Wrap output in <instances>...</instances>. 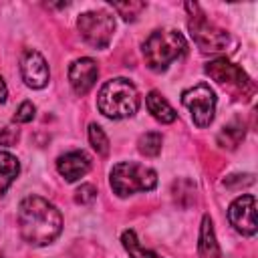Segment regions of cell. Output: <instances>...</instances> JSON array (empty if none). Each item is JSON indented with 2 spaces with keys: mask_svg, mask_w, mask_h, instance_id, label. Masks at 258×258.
Listing matches in <instances>:
<instances>
[{
  "mask_svg": "<svg viewBox=\"0 0 258 258\" xmlns=\"http://www.w3.org/2000/svg\"><path fill=\"white\" fill-rule=\"evenodd\" d=\"M20 236L32 246H46L62 230L60 212L40 196H26L18 206Z\"/></svg>",
  "mask_w": 258,
  "mask_h": 258,
  "instance_id": "1",
  "label": "cell"
},
{
  "mask_svg": "<svg viewBox=\"0 0 258 258\" xmlns=\"http://www.w3.org/2000/svg\"><path fill=\"white\" fill-rule=\"evenodd\" d=\"M97 107L105 117L127 119L139 109V93L129 79L117 77L107 81L97 97Z\"/></svg>",
  "mask_w": 258,
  "mask_h": 258,
  "instance_id": "2",
  "label": "cell"
},
{
  "mask_svg": "<svg viewBox=\"0 0 258 258\" xmlns=\"http://www.w3.org/2000/svg\"><path fill=\"white\" fill-rule=\"evenodd\" d=\"M187 50L185 38L181 36V32L171 30V28H161L155 30L147 36V40L143 42V56H145V64L155 71L161 73L165 71L175 58H179L183 52Z\"/></svg>",
  "mask_w": 258,
  "mask_h": 258,
  "instance_id": "3",
  "label": "cell"
},
{
  "mask_svg": "<svg viewBox=\"0 0 258 258\" xmlns=\"http://www.w3.org/2000/svg\"><path fill=\"white\" fill-rule=\"evenodd\" d=\"M111 189L125 198L137 191H151L157 185V173L137 161H121L115 163L111 169Z\"/></svg>",
  "mask_w": 258,
  "mask_h": 258,
  "instance_id": "4",
  "label": "cell"
},
{
  "mask_svg": "<svg viewBox=\"0 0 258 258\" xmlns=\"http://www.w3.org/2000/svg\"><path fill=\"white\" fill-rule=\"evenodd\" d=\"M187 10H194L191 12V18L187 22V28H189V34L194 38V42L200 46L202 52H220L228 46L230 38H228V32L218 28L216 24H212L200 10L196 4H185Z\"/></svg>",
  "mask_w": 258,
  "mask_h": 258,
  "instance_id": "5",
  "label": "cell"
},
{
  "mask_svg": "<svg viewBox=\"0 0 258 258\" xmlns=\"http://www.w3.org/2000/svg\"><path fill=\"white\" fill-rule=\"evenodd\" d=\"M77 26L87 44H91L93 48H107L113 38L115 18L105 10H91L79 16Z\"/></svg>",
  "mask_w": 258,
  "mask_h": 258,
  "instance_id": "6",
  "label": "cell"
},
{
  "mask_svg": "<svg viewBox=\"0 0 258 258\" xmlns=\"http://www.w3.org/2000/svg\"><path fill=\"white\" fill-rule=\"evenodd\" d=\"M181 103L183 107L189 109L191 121L198 127H208L214 121L216 113V95L206 83H198L191 89H185L181 93Z\"/></svg>",
  "mask_w": 258,
  "mask_h": 258,
  "instance_id": "7",
  "label": "cell"
},
{
  "mask_svg": "<svg viewBox=\"0 0 258 258\" xmlns=\"http://www.w3.org/2000/svg\"><path fill=\"white\" fill-rule=\"evenodd\" d=\"M206 75H210L214 81H218L220 85L228 87L230 91H238L244 95H252L254 93V83L250 81V77L242 71V67L230 62L228 58H214L206 64Z\"/></svg>",
  "mask_w": 258,
  "mask_h": 258,
  "instance_id": "8",
  "label": "cell"
},
{
  "mask_svg": "<svg viewBox=\"0 0 258 258\" xmlns=\"http://www.w3.org/2000/svg\"><path fill=\"white\" fill-rule=\"evenodd\" d=\"M228 220L242 236H254L256 234V200H254V196L244 194V196L236 198L228 208Z\"/></svg>",
  "mask_w": 258,
  "mask_h": 258,
  "instance_id": "9",
  "label": "cell"
},
{
  "mask_svg": "<svg viewBox=\"0 0 258 258\" xmlns=\"http://www.w3.org/2000/svg\"><path fill=\"white\" fill-rule=\"evenodd\" d=\"M20 75H22L24 83L32 89H42L50 77L46 60L42 58L40 52H36L32 48H26L20 58Z\"/></svg>",
  "mask_w": 258,
  "mask_h": 258,
  "instance_id": "10",
  "label": "cell"
},
{
  "mask_svg": "<svg viewBox=\"0 0 258 258\" xmlns=\"http://www.w3.org/2000/svg\"><path fill=\"white\" fill-rule=\"evenodd\" d=\"M97 75H99V69H97V62L93 58H87V56L77 58L69 69V83H71L73 91L83 97L93 89Z\"/></svg>",
  "mask_w": 258,
  "mask_h": 258,
  "instance_id": "11",
  "label": "cell"
},
{
  "mask_svg": "<svg viewBox=\"0 0 258 258\" xmlns=\"http://www.w3.org/2000/svg\"><path fill=\"white\" fill-rule=\"evenodd\" d=\"M91 167V157L85 151H71L56 159V169L67 181H77Z\"/></svg>",
  "mask_w": 258,
  "mask_h": 258,
  "instance_id": "12",
  "label": "cell"
},
{
  "mask_svg": "<svg viewBox=\"0 0 258 258\" xmlns=\"http://www.w3.org/2000/svg\"><path fill=\"white\" fill-rule=\"evenodd\" d=\"M145 103H147V109L149 113L159 121V123H173L177 113L173 111V107L163 99L161 93L157 91H151L147 97H145Z\"/></svg>",
  "mask_w": 258,
  "mask_h": 258,
  "instance_id": "13",
  "label": "cell"
},
{
  "mask_svg": "<svg viewBox=\"0 0 258 258\" xmlns=\"http://www.w3.org/2000/svg\"><path fill=\"white\" fill-rule=\"evenodd\" d=\"M200 254L204 258H220V246L216 242V236H214V226H212V218L210 216H204L202 220V230H200Z\"/></svg>",
  "mask_w": 258,
  "mask_h": 258,
  "instance_id": "14",
  "label": "cell"
},
{
  "mask_svg": "<svg viewBox=\"0 0 258 258\" xmlns=\"http://www.w3.org/2000/svg\"><path fill=\"white\" fill-rule=\"evenodd\" d=\"M18 171H20L18 159L8 151H0V198L6 194L10 183L16 179Z\"/></svg>",
  "mask_w": 258,
  "mask_h": 258,
  "instance_id": "15",
  "label": "cell"
},
{
  "mask_svg": "<svg viewBox=\"0 0 258 258\" xmlns=\"http://www.w3.org/2000/svg\"><path fill=\"white\" fill-rule=\"evenodd\" d=\"M244 137V123L240 119H232L228 125L222 127V131L218 133V143L222 147H228V149H234L238 147V143L242 141Z\"/></svg>",
  "mask_w": 258,
  "mask_h": 258,
  "instance_id": "16",
  "label": "cell"
},
{
  "mask_svg": "<svg viewBox=\"0 0 258 258\" xmlns=\"http://www.w3.org/2000/svg\"><path fill=\"white\" fill-rule=\"evenodd\" d=\"M121 242H123V248L127 250V254H129L131 258H161V256H157L155 252L143 248V246L139 244V240H137V236H135L133 230H125L123 236H121Z\"/></svg>",
  "mask_w": 258,
  "mask_h": 258,
  "instance_id": "17",
  "label": "cell"
},
{
  "mask_svg": "<svg viewBox=\"0 0 258 258\" xmlns=\"http://www.w3.org/2000/svg\"><path fill=\"white\" fill-rule=\"evenodd\" d=\"M161 133H157V131H147V133H143L141 137H139V141H137V147H139V151L143 153V155H147V157H155V155H159V151H161Z\"/></svg>",
  "mask_w": 258,
  "mask_h": 258,
  "instance_id": "18",
  "label": "cell"
},
{
  "mask_svg": "<svg viewBox=\"0 0 258 258\" xmlns=\"http://www.w3.org/2000/svg\"><path fill=\"white\" fill-rule=\"evenodd\" d=\"M89 141H91L93 149L99 155H107L109 153V139H107L103 127H99L97 123H91L89 125Z\"/></svg>",
  "mask_w": 258,
  "mask_h": 258,
  "instance_id": "19",
  "label": "cell"
},
{
  "mask_svg": "<svg viewBox=\"0 0 258 258\" xmlns=\"http://www.w3.org/2000/svg\"><path fill=\"white\" fill-rule=\"evenodd\" d=\"M113 10L119 12V16H123L125 20H135L139 16V12L145 10V2H125V4L117 2V4H113Z\"/></svg>",
  "mask_w": 258,
  "mask_h": 258,
  "instance_id": "20",
  "label": "cell"
},
{
  "mask_svg": "<svg viewBox=\"0 0 258 258\" xmlns=\"http://www.w3.org/2000/svg\"><path fill=\"white\" fill-rule=\"evenodd\" d=\"M97 198V187L95 185H91V183H83L81 187H77V191H75V202L77 204H91L93 200Z\"/></svg>",
  "mask_w": 258,
  "mask_h": 258,
  "instance_id": "21",
  "label": "cell"
},
{
  "mask_svg": "<svg viewBox=\"0 0 258 258\" xmlns=\"http://www.w3.org/2000/svg\"><path fill=\"white\" fill-rule=\"evenodd\" d=\"M34 111H36V107H34L30 101H24V103H20V107L16 109L14 121H16V123H28V121L34 119Z\"/></svg>",
  "mask_w": 258,
  "mask_h": 258,
  "instance_id": "22",
  "label": "cell"
},
{
  "mask_svg": "<svg viewBox=\"0 0 258 258\" xmlns=\"http://www.w3.org/2000/svg\"><path fill=\"white\" fill-rule=\"evenodd\" d=\"M18 137H20V133H18L16 127H4V129L0 131V145L10 147V145H14V143L18 141Z\"/></svg>",
  "mask_w": 258,
  "mask_h": 258,
  "instance_id": "23",
  "label": "cell"
},
{
  "mask_svg": "<svg viewBox=\"0 0 258 258\" xmlns=\"http://www.w3.org/2000/svg\"><path fill=\"white\" fill-rule=\"evenodd\" d=\"M6 95H8V89H6L4 79L0 77V103H4V101H6Z\"/></svg>",
  "mask_w": 258,
  "mask_h": 258,
  "instance_id": "24",
  "label": "cell"
}]
</instances>
